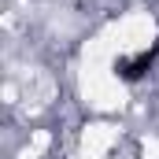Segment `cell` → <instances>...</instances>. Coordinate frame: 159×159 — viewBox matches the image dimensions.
Wrapping results in <instances>:
<instances>
[{
	"label": "cell",
	"mask_w": 159,
	"mask_h": 159,
	"mask_svg": "<svg viewBox=\"0 0 159 159\" xmlns=\"http://www.w3.org/2000/svg\"><path fill=\"white\" fill-rule=\"evenodd\" d=\"M156 56H159V44L141 48L137 56H119V59H115V74H119L122 81H141L148 74V67L156 63Z\"/></svg>",
	"instance_id": "obj_1"
}]
</instances>
